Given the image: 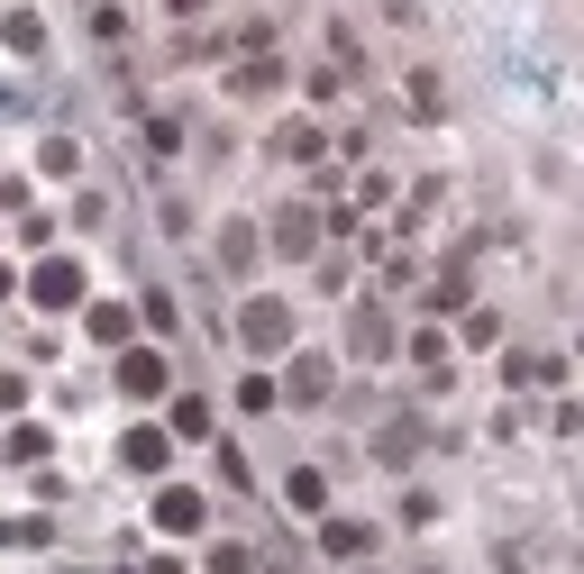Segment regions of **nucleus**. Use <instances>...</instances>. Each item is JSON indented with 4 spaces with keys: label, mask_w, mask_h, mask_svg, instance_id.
<instances>
[{
    "label": "nucleus",
    "mask_w": 584,
    "mask_h": 574,
    "mask_svg": "<svg viewBox=\"0 0 584 574\" xmlns=\"http://www.w3.org/2000/svg\"><path fill=\"white\" fill-rule=\"evenodd\" d=\"M119 393L156 402V393H165V356H146V347H138V356H119Z\"/></svg>",
    "instance_id": "1"
},
{
    "label": "nucleus",
    "mask_w": 584,
    "mask_h": 574,
    "mask_svg": "<svg viewBox=\"0 0 584 574\" xmlns=\"http://www.w3.org/2000/svg\"><path fill=\"white\" fill-rule=\"evenodd\" d=\"M37 301H56V310L83 301V274H73V265H46V274H37Z\"/></svg>",
    "instance_id": "2"
},
{
    "label": "nucleus",
    "mask_w": 584,
    "mask_h": 574,
    "mask_svg": "<svg viewBox=\"0 0 584 574\" xmlns=\"http://www.w3.org/2000/svg\"><path fill=\"white\" fill-rule=\"evenodd\" d=\"M247 347H284V310H274V301L247 310Z\"/></svg>",
    "instance_id": "3"
},
{
    "label": "nucleus",
    "mask_w": 584,
    "mask_h": 574,
    "mask_svg": "<svg viewBox=\"0 0 584 574\" xmlns=\"http://www.w3.org/2000/svg\"><path fill=\"white\" fill-rule=\"evenodd\" d=\"M129 465H138V475H165V438L138 429V438H129Z\"/></svg>",
    "instance_id": "4"
},
{
    "label": "nucleus",
    "mask_w": 584,
    "mask_h": 574,
    "mask_svg": "<svg viewBox=\"0 0 584 574\" xmlns=\"http://www.w3.org/2000/svg\"><path fill=\"white\" fill-rule=\"evenodd\" d=\"M156 519H165V529H201V502H192V492H165Z\"/></svg>",
    "instance_id": "5"
},
{
    "label": "nucleus",
    "mask_w": 584,
    "mask_h": 574,
    "mask_svg": "<svg viewBox=\"0 0 584 574\" xmlns=\"http://www.w3.org/2000/svg\"><path fill=\"white\" fill-rule=\"evenodd\" d=\"M284 502H293V511H320L329 492H320V475H301V465H293V475H284Z\"/></svg>",
    "instance_id": "6"
}]
</instances>
